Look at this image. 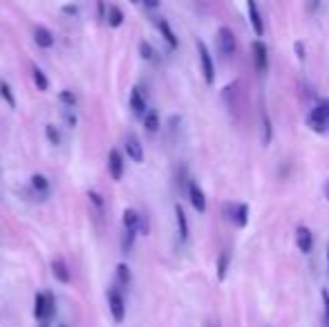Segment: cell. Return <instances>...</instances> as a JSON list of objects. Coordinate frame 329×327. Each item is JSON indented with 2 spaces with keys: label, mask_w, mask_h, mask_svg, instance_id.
<instances>
[{
  "label": "cell",
  "mask_w": 329,
  "mask_h": 327,
  "mask_svg": "<svg viewBox=\"0 0 329 327\" xmlns=\"http://www.w3.org/2000/svg\"><path fill=\"white\" fill-rule=\"evenodd\" d=\"M327 269H329V242H327Z\"/></svg>",
  "instance_id": "40"
},
{
  "label": "cell",
  "mask_w": 329,
  "mask_h": 327,
  "mask_svg": "<svg viewBox=\"0 0 329 327\" xmlns=\"http://www.w3.org/2000/svg\"><path fill=\"white\" fill-rule=\"evenodd\" d=\"M32 76H34V86L41 90V92H47V90H49V81H47L45 72L38 65H32Z\"/></svg>",
  "instance_id": "21"
},
{
  "label": "cell",
  "mask_w": 329,
  "mask_h": 327,
  "mask_svg": "<svg viewBox=\"0 0 329 327\" xmlns=\"http://www.w3.org/2000/svg\"><path fill=\"white\" fill-rule=\"evenodd\" d=\"M293 52H296V56H298L300 61L307 59V54H305V43H300V41L293 43Z\"/></svg>",
  "instance_id": "34"
},
{
  "label": "cell",
  "mask_w": 329,
  "mask_h": 327,
  "mask_svg": "<svg viewBox=\"0 0 329 327\" xmlns=\"http://www.w3.org/2000/svg\"><path fill=\"white\" fill-rule=\"evenodd\" d=\"M137 233H139V231H134V229H126V231H123V238H121V251L123 253H128L130 249H132Z\"/></svg>",
  "instance_id": "27"
},
{
  "label": "cell",
  "mask_w": 329,
  "mask_h": 327,
  "mask_svg": "<svg viewBox=\"0 0 329 327\" xmlns=\"http://www.w3.org/2000/svg\"><path fill=\"white\" fill-rule=\"evenodd\" d=\"M222 211L224 217L229 222H233L237 229H244L249 224V204H244V202H226Z\"/></svg>",
  "instance_id": "2"
},
{
  "label": "cell",
  "mask_w": 329,
  "mask_h": 327,
  "mask_svg": "<svg viewBox=\"0 0 329 327\" xmlns=\"http://www.w3.org/2000/svg\"><path fill=\"white\" fill-rule=\"evenodd\" d=\"M246 9H249V20H251V27H253V34L258 38L264 36V22H262V14L258 9V3L255 0H246Z\"/></svg>",
  "instance_id": "9"
},
{
  "label": "cell",
  "mask_w": 329,
  "mask_h": 327,
  "mask_svg": "<svg viewBox=\"0 0 329 327\" xmlns=\"http://www.w3.org/2000/svg\"><path fill=\"white\" fill-rule=\"evenodd\" d=\"M175 217H177V231L181 240H188L190 229H188V217H186V211L181 204H175Z\"/></svg>",
  "instance_id": "17"
},
{
  "label": "cell",
  "mask_w": 329,
  "mask_h": 327,
  "mask_svg": "<svg viewBox=\"0 0 329 327\" xmlns=\"http://www.w3.org/2000/svg\"><path fill=\"white\" fill-rule=\"evenodd\" d=\"M0 97H3L5 101H7V105L9 108H16V97H14V92H11V88H9V83H0Z\"/></svg>",
  "instance_id": "29"
},
{
  "label": "cell",
  "mask_w": 329,
  "mask_h": 327,
  "mask_svg": "<svg viewBox=\"0 0 329 327\" xmlns=\"http://www.w3.org/2000/svg\"><path fill=\"white\" fill-rule=\"evenodd\" d=\"M107 305H110V314L115 318V323H123V318H126V301H123V294L119 287H110Z\"/></svg>",
  "instance_id": "5"
},
{
  "label": "cell",
  "mask_w": 329,
  "mask_h": 327,
  "mask_svg": "<svg viewBox=\"0 0 329 327\" xmlns=\"http://www.w3.org/2000/svg\"><path fill=\"white\" fill-rule=\"evenodd\" d=\"M296 244L300 253H311V249H314V233H311L309 227H298L296 229Z\"/></svg>",
  "instance_id": "10"
},
{
  "label": "cell",
  "mask_w": 329,
  "mask_h": 327,
  "mask_svg": "<svg viewBox=\"0 0 329 327\" xmlns=\"http://www.w3.org/2000/svg\"><path fill=\"white\" fill-rule=\"evenodd\" d=\"M59 327H67V325H59Z\"/></svg>",
  "instance_id": "43"
},
{
  "label": "cell",
  "mask_w": 329,
  "mask_h": 327,
  "mask_svg": "<svg viewBox=\"0 0 329 327\" xmlns=\"http://www.w3.org/2000/svg\"><path fill=\"white\" fill-rule=\"evenodd\" d=\"M130 3H139V0H130Z\"/></svg>",
  "instance_id": "42"
},
{
  "label": "cell",
  "mask_w": 329,
  "mask_h": 327,
  "mask_svg": "<svg viewBox=\"0 0 329 327\" xmlns=\"http://www.w3.org/2000/svg\"><path fill=\"white\" fill-rule=\"evenodd\" d=\"M141 119H144V128L148 132H157L161 128V119H159V112L157 110H146Z\"/></svg>",
  "instance_id": "18"
},
{
  "label": "cell",
  "mask_w": 329,
  "mask_h": 327,
  "mask_svg": "<svg viewBox=\"0 0 329 327\" xmlns=\"http://www.w3.org/2000/svg\"><path fill=\"white\" fill-rule=\"evenodd\" d=\"M54 312H56V301H54L52 294H47V316H49V320H52Z\"/></svg>",
  "instance_id": "36"
},
{
  "label": "cell",
  "mask_w": 329,
  "mask_h": 327,
  "mask_svg": "<svg viewBox=\"0 0 329 327\" xmlns=\"http://www.w3.org/2000/svg\"><path fill=\"white\" fill-rule=\"evenodd\" d=\"M217 47H220V52H222L224 59H233L235 52H237V38H235V34L231 27H226L222 25L217 30Z\"/></svg>",
  "instance_id": "4"
},
{
  "label": "cell",
  "mask_w": 329,
  "mask_h": 327,
  "mask_svg": "<svg viewBox=\"0 0 329 327\" xmlns=\"http://www.w3.org/2000/svg\"><path fill=\"white\" fill-rule=\"evenodd\" d=\"M271 139H273V123H271L269 112L262 110V144L269 146Z\"/></svg>",
  "instance_id": "22"
},
{
  "label": "cell",
  "mask_w": 329,
  "mask_h": 327,
  "mask_svg": "<svg viewBox=\"0 0 329 327\" xmlns=\"http://www.w3.org/2000/svg\"><path fill=\"white\" fill-rule=\"evenodd\" d=\"M123 20H126V16H123V11L117 7V5H110V7H107V11H105V22L110 27H121L123 25Z\"/></svg>",
  "instance_id": "19"
},
{
  "label": "cell",
  "mask_w": 329,
  "mask_h": 327,
  "mask_svg": "<svg viewBox=\"0 0 329 327\" xmlns=\"http://www.w3.org/2000/svg\"><path fill=\"white\" fill-rule=\"evenodd\" d=\"M63 117H65L67 128H76L78 117H76V112H74V110H72V108H65V110H63Z\"/></svg>",
  "instance_id": "31"
},
{
  "label": "cell",
  "mask_w": 329,
  "mask_h": 327,
  "mask_svg": "<svg viewBox=\"0 0 329 327\" xmlns=\"http://www.w3.org/2000/svg\"><path fill=\"white\" fill-rule=\"evenodd\" d=\"M41 327H49V320H43V323H41Z\"/></svg>",
  "instance_id": "41"
},
{
  "label": "cell",
  "mask_w": 329,
  "mask_h": 327,
  "mask_svg": "<svg viewBox=\"0 0 329 327\" xmlns=\"http://www.w3.org/2000/svg\"><path fill=\"white\" fill-rule=\"evenodd\" d=\"M126 153H128V159H132L134 164H141L144 161V146L137 139V134H128L126 139Z\"/></svg>",
  "instance_id": "11"
},
{
  "label": "cell",
  "mask_w": 329,
  "mask_h": 327,
  "mask_svg": "<svg viewBox=\"0 0 329 327\" xmlns=\"http://www.w3.org/2000/svg\"><path fill=\"white\" fill-rule=\"evenodd\" d=\"M34 318L36 320H49L47 316V294H43V291H38L36 296H34Z\"/></svg>",
  "instance_id": "15"
},
{
  "label": "cell",
  "mask_w": 329,
  "mask_h": 327,
  "mask_svg": "<svg viewBox=\"0 0 329 327\" xmlns=\"http://www.w3.org/2000/svg\"><path fill=\"white\" fill-rule=\"evenodd\" d=\"M30 182H32V188L36 190L38 195H47V193H49V179L45 177V175H41V173H34Z\"/></svg>",
  "instance_id": "20"
},
{
  "label": "cell",
  "mask_w": 329,
  "mask_h": 327,
  "mask_svg": "<svg viewBox=\"0 0 329 327\" xmlns=\"http://www.w3.org/2000/svg\"><path fill=\"white\" fill-rule=\"evenodd\" d=\"M88 197H90V200H92V204H94L96 208H103V197H101L99 193H96V190H90Z\"/></svg>",
  "instance_id": "33"
},
{
  "label": "cell",
  "mask_w": 329,
  "mask_h": 327,
  "mask_svg": "<svg viewBox=\"0 0 329 327\" xmlns=\"http://www.w3.org/2000/svg\"><path fill=\"white\" fill-rule=\"evenodd\" d=\"M157 30H159V34L163 36V41H166L173 49H177V47H179V38H177V34L173 32V27H170V22H168L166 18H157Z\"/></svg>",
  "instance_id": "14"
},
{
  "label": "cell",
  "mask_w": 329,
  "mask_h": 327,
  "mask_svg": "<svg viewBox=\"0 0 329 327\" xmlns=\"http://www.w3.org/2000/svg\"><path fill=\"white\" fill-rule=\"evenodd\" d=\"M105 3H103V0H96V18H99V20H105Z\"/></svg>",
  "instance_id": "35"
},
{
  "label": "cell",
  "mask_w": 329,
  "mask_h": 327,
  "mask_svg": "<svg viewBox=\"0 0 329 327\" xmlns=\"http://www.w3.org/2000/svg\"><path fill=\"white\" fill-rule=\"evenodd\" d=\"M59 99L63 101L65 108H74V105H76V94L72 92V90H61V92H59Z\"/></svg>",
  "instance_id": "30"
},
{
  "label": "cell",
  "mask_w": 329,
  "mask_h": 327,
  "mask_svg": "<svg viewBox=\"0 0 329 327\" xmlns=\"http://www.w3.org/2000/svg\"><path fill=\"white\" fill-rule=\"evenodd\" d=\"M139 54H141V59H144V61H155L157 59L155 47H152L148 41H141L139 43Z\"/></svg>",
  "instance_id": "28"
},
{
  "label": "cell",
  "mask_w": 329,
  "mask_h": 327,
  "mask_svg": "<svg viewBox=\"0 0 329 327\" xmlns=\"http://www.w3.org/2000/svg\"><path fill=\"white\" fill-rule=\"evenodd\" d=\"M320 298H322V307H325V327H329V289H322Z\"/></svg>",
  "instance_id": "32"
},
{
  "label": "cell",
  "mask_w": 329,
  "mask_h": 327,
  "mask_svg": "<svg viewBox=\"0 0 329 327\" xmlns=\"http://www.w3.org/2000/svg\"><path fill=\"white\" fill-rule=\"evenodd\" d=\"M34 41H36L38 47H43V49H49L54 45V34L47 30L45 25H38L36 30H34Z\"/></svg>",
  "instance_id": "16"
},
{
  "label": "cell",
  "mask_w": 329,
  "mask_h": 327,
  "mask_svg": "<svg viewBox=\"0 0 329 327\" xmlns=\"http://www.w3.org/2000/svg\"><path fill=\"white\" fill-rule=\"evenodd\" d=\"M322 190H325V197H327V202H329V179L325 182V186H322Z\"/></svg>",
  "instance_id": "39"
},
{
  "label": "cell",
  "mask_w": 329,
  "mask_h": 327,
  "mask_svg": "<svg viewBox=\"0 0 329 327\" xmlns=\"http://www.w3.org/2000/svg\"><path fill=\"white\" fill-rule=\"evenodd\" d=\"M197 54H200V65H202V76L206 81V86H213L215 81V63H213V56L208 52V45L197 38Z\"/></svg>",
  "instance_id": "3"
},
{
  "label": "cell",
  "mask_w": 329,
  "mask_h": 327,
  "mask_svg": "<svg viewBox=\"0 0 329 327\" xmlns=\"http://www.w3.org/2000/svg\"><path fill=\"white\" fill-rule=\"evenodd\" d=\"M49 267H52V276L56 280H59V283H63V285H67L72 280V274H70V269H67V264H65V260L63 258H54L52 260V264H49Z\"/></svg>",
  "instance_id": "13"
},
{
  "label": "cell",
  "mask_w": 329,
  "mask_h": 327,
  "mask_svg": "<svg viewBox=\"0 0 329 327\" xmlns=\"http://www.w3.org/2000/svg\"><path fill=\"white\" fill-rule=\"evenodd\" d=\"M251 49H253L255 72L258 74H266V70H269V49H266V45L262 41H255Z\"/></svg>",
  "instance_id": "6"
},
{
  "label": "cell",
  "mask_w": 329,
  "mask_h": 327,
  "mask_svg": "<svg viewBox=\"0 0 329 327\" xmlns=\"http://www.w3.org/2000/svg\"><path fill=\"white\" fill-rule=\"evenodd\" d=\"M63 14H67V16H76V14H78V7H76V5H65V7H63Z\"/></svg>",
  "instance_id": "37"
},
{
  "label": "cell",
  "mask_w": 329,
  "mask_h": 327,
  "mask_svg": "<svg viewBox=\"0 0 329 327\" xmlns=\"http://www.w3.org/2000/svg\"><path fill=\"white\" fill-rule=\"evenodd\" d=\"M188 200H190V206L195 208L197 213H204L208 206L206 202V193L200 188V184L195 182V179H188Z\"/></svg>",
  "instance_id": "7"
},
{
  "label": "cell",
  "mask_w": 329,
  "mask_h": 327,
  "mask_svg": "<svg viewBox=\"0 0 329 327\" xmlns=\"http://www.w3.org/2000/svg\"><path fill=\"white\" fill-rule=\"evenodd\" d=\"M305 123L311 128L314 132H325L329 128V99L320 101V103L314 105V110L307 115Z\"/></svg>",
  "instance_id": "1"
},
{
  "label": "cell",
  "mask_w": 329,
  "mask_h": 327,
  "mask_svg": "<svg viewBox=\"0 0 329 327\" xmlns=\"http://www.w3.org/2000/svg\"><path fill=\"white\" fill-rule=\"evenodd\" d=\"M139 3H144L148 9H157V7H159L161 0H139Z\"/></svg>",
  "instance_id": "38"
},
{
  "label": "cell",
  "mask_w": 329,
  "mask_h": 327,
  "mask_svg": "<svg viewBox=\"0 0 329 327\" xmlns=\"http://www.w3.org/2000/svg\"><path fill=\"white\" fill-rule=\"evenodd\" d=\"M229 264H231V253L229 251L220 253V258H217V280H220V283H224V280H226V274H229Z\"/></svg>",
  "instance_id": "23"
},
{
  "label": "cell",
  "mask_w": 329,
  "mask_h": 327,
  "mask_svg": "<svg viewBox=\"0 0 329 327\" xmlns=\"http://www.w3.org/2000/svg\"><path fill=\"white\" fill-rule=\"evenodd\" d=\"M130 110H132L137 117H144V112L148 110V103H146L144 92H141V88H137V86H134L132 92H130Z\"/></svg>",
  "instance_id": "12"
},
{
  "label": "cell",
  "mask_w": 329,
  "mask_h": 327,
  "mask_svg": "<svg viewBox=\"0 0 329 327\" xmlns=\"http://www.w3.org/2000/svg\"><path fill=\"white\" fill-rule=\"evenodd\" d=\"M117 280L121 287H128L130 283H132V271H130V267L126 262H119L117 264Z\"/></svg>",
  "instance_id": "24"
},
{
  "label": "cell",
  "mask_w": 329,
  "mask_h": 327,
  "mask_svg": "<svg viewBox=\"0 0 329 327\" xmlns=\"http://www.w3.org/2000/svg\"><path fill=\"white\" fill-rule=\"evenodd\" d=\"M123 168H126V164H123V155L119 153L117 148H112L110 153H107V173H110V177L119 182V179L123 177Z\"/></svg>",
  "instance_id": "8"
},
{
  "label": "cell",
  "mask_w": 329,
  "mask_h": 327,
  "mask_svg": "<svg viewBox=\"0 0 329 327\" xmlns=\"http://www.w3.org/2000/svg\"><path fill=\"white\" fill-rule=\"evenodd\" d=\"M139 227V213L134 208H126L123 211V229H134L137 231Z\"/></svg>",
  "instance_id": "25"
},
{
  "label": "cell",
  "mask_w": 329,
  "mask_h": 327,
  "mask_svg": "<svg viewBox=\"0 0 329 327\" xmlns=\"http://www.w3.org/2000/svg\"><path fill=\"white\" fill-rule=\"evenodd\" d=\"M45 137H47V142L52 146H61V142H63V137H61V130L54 126V123H47L45 126Z\"/></svg>",
  "instance_id": "26"
}]
</instances>
